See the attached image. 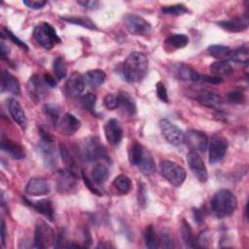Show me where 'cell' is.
Here are the masks:
<instances>
[{
	"mask_svg": "<svg viewBox=\"0 0 249 249\" xmlns=\"http://www.w3.org/2000/svg\"><path fill=\"white\" fill-rule=\"evenodd\" d=\"M1 241H2V245L5 246V241H6V227H5V223L4 221L1 222Z\"/></svg>",
	"mask_w": 249,
	"mask_h": 249,
	"instance_id": "6f0895ef",
	"label": "cell"
},
{
	"mask_svg": "<svg viewBox=\"0 0 249 249\" xmlns=\"http://www.w3.org/2000/svg\"><path fill=\"white\" fill-rule=\"evenodd\" d=\"M1 91H9L15 95H18L20 93V85L18 80L6 70L2 72Z\"/></svg>",
	"mask_w": 249,
	"mask_h": 249,
	"instance_id": "44dd1931",
	"label": "cell"
},
{
	"mask_svg": "<svg viewBox=\"0 0 249 249\" xmlns=\"http://www.w3.org/2000/svg\"><path fill=\"white\" fill-rule=\"evenodd\" d=\"M82 177H83V179H84V182H85L86 186L88 187V189H89L91 193H93V194L96 195V196H102V193L93 185V183L89 180V178L84 172L82 173Z\"/></svg>",
	"mask_w": 249,
	"mask_h": 249,
	"instance_id": "f907efd6",
	"label": "cell"
},
{
	"mask_svg": "<svg viewBox=\"0 0 249 249\" xmlns=\"http://www.w3.org/2000/svg\"><path fill=\"white\" fill-rule=\"evenodd\" d=\"M4 32L6 33L7 38L10 39L14 44H16L17 46H18V47H19L20 49H22V50H25V51L28 50V46H27L23 41H21L18 36H16L10 29H8L7 27H4Z\"/></svg>",
	"mask_w": 249,
	"mask_h": 249,
	"instance_id": "ee69618b",
	"label": "cell"
},
{
	"mask_svg": "<svg viewBox=\"0 0 249 249\" xmlns=\"http://www.w3.org/2000/svg\"><path fill=\"white\" fill-rule=\"evenodd\" d=\"M117 95L119 98V108H121L127 116H134L136 114V104L134 99L125 91H121Z\"/></svg>",
	"mask_w": 249,
	"mask_h": 249,
	"instance_id": "d4e9b609",
	"label": "cell"
},
{
	"mask_svg": "<svg viewBox=\"0 0 249 249\" xmlns=\"http://www.w3.org/2000/svg\"><path fill=\"white\" fill-rule=\"evenodd\" d=\"M124 24L127 31L133 35H146L151 31V24L137 15H126L124 18Z\"/></svg>",
	"mask_w": 249,
	"mask_h": 249,
	"instance_id": "9c48e42d",
	"label": "cell"
},
{
	"mask_svg": "<svg viewBox=\"0 0 249 249\" xmlns=\"http://www.w3.org/2000/svg\"><path fill=\"white\" fill-rule=\"evenodd\" d=\"M144 238H145V244L146 247L151 248V249H155L160 247V239L159 236L154 229V227L152 225L148 226L145 230V233H144Z\"/></svg>",
	"mask_w": 249,
	"mask_h": 249,
	"instance_id": "d590c367",
	"label": "cell"
},
{
	"mask_svg": "<svg viewBox=\"0 0 249 249\" xmlns=\"http://www.w3.org/2000/svg\"><path fill=\"white\" fill-rule=\"evenodd\" d=\"M22 3L26 7L30 8V9L39 10V9H42L47 4V1H42V0H23Z\"/></svg>",
	"mask_w": 249,
	"mask_h": 249,
	"instance_id": "681fc988",
	"label": "cell"
},
{
	"mask_svg": "<svg viewBox=\"0 0 249 249\" xmlns=\"http://www.w3.org/2000/svg\"><path fill=\"white\" fill-rule=\"evenodd\" d=\"M194 217H195V220L197 224H201L203 222V216H202V213L199 209L196 208L194 209Z\"/></svg>",
	"mask_w": 249,
	"mask_h": 249,
	"instance_id": "9f6ffc18",
	"label": "cell"
},
{
	"mask_svg": "<svg viewBox=\"0 0 249 249\" xmlns=\"http://www.w3.org/2000/svg\"><path fill=\"white\" fill-rule=\"evenodd\" d=\"M1 149H2V151L9 154L15 160H21L25 157V152H24L23 148L19 144L12 141L10 139L2 140Z\"/></svg>",
	"mask_w": 249,
	"mask_h": 249,
	"instance_id": "484cf974",
	"label": "cell"
},
{
	"mask_svg": "<svg viewBox=\"0 0 249 249\" xmlns=\"http://www.w3.org/2000/svg\"><path fill=\"white\" fill-rule=\"evenodd\" d=\"M217 24L223 29L229 32H241L248 27V18L247 17L235 18L229 20H222L217 22Z\"/></svg>",
	"mask_w": 249,
	"mask_h": 249,
	"instance_id": "603a6c76",
	"label": "cell"
},
{
	"mask_svg": "<svg viewBox=\"0 0 249 249\" xmlns=\"http://www.w3.org/2000/svg\"><path fill=\"white\" fill-rule=\"evenodd\" d=\"M95 101H96V95L92 92H88L84 95H82L79 99L80 105L88 111L92 112L94 110V106H95Z\"/></svg>",
	"mask_w": 249,
	"mask_h": 249,
	"instance_id": "60d3db41",
	"label": "cell"
},
{
	"mask_svg": "<svg viewBox=\"0 0 249 249\" xmlns=\"http://www.w3.org/2000/svg\"><path fill=\"white\" fill-rule=\"evenodd\" d=\"M33 36L38 44L44 49L51 50L55 44L60 43V38L56 34L54 27L49 22H41L35 26Z\"/></svg>",
	"mask_w": 249,
	"mask_h": 249,
	"instance_id": "3957f363",
	"label": "cell"
},
{
	"mask_svg": "<svg viewBox=\"0 0 249 249\" xmlns=\"http://www.w3.org/2000/svg\"><path fill=\"white\" fill-rule=\"evenodd\" d=\"M77 3L86 8H90V9L95 8L98 5L97 1H77Z\"/></svg>",
	"mask_w": 249,
	"mask_h": 249,
	"instance_id": "11a10c76",
	"label": "cell"
},
{
	"mask_svg": "<svg viewBox=\"0 0 249 249\" xmlns=\"http://www.w3.org/2000/svg\"><path fill=\"white\" fill-rule=\"evenodd\" d=\"M10 53V48L8 46V44H6L3 40H1L0 42V55L2 58L8 56Z\"/></svg>",
	"mask_w": 249,
	"mask_h": 249,
	"instance_id": "f5cc1de1",
	"label": "cell"
},
{
	"mask_svg": "<svg viewBox=\"0 0 249 249\" xmlns=\"http://www.w3.org/2000/svg\"><path fill=\"white\" fill-rule=\"evenodd\" d=\"M166 45L172 49H183L189 43V37L185 34H174L166 39Z\"/></svg>",
	"mask_w": 249,
	"mask_h": 249,
	"instance_id": "8d00e7d4",
	"label": "cell"
},
{
	"mask_svg": "<svg viewBox=\"0 0 249 249\" xmlns=\"http://www.w3.org/2000/svg\"><path fill=\"white\" fill-rule=\"evenodd\" d=\"M228 56L231 61L247 64L249 59V49L247 46H240L237 49L231 50Z\"/></svg>",
	"mask_w": 249,
	"mask_h": 249,
	"instance_id": "f546056e",
	"label": "cell"
},
{
	"mask_svg": "<svg viewBox=\"0 0 249 249\" xmlns=\"http://www.w3.org/2000/svg\"><path fill=\"white\" fill-rule=\"evenodd\" d=\"M56 236L53 229L44 221H39L35 227L34 233V247L46 248L55 243Z\"/></svg>",
	"mask_w": 249,
	"mask_h": 249,
	"instance_id": "8992f818",
	"label": "cell"
},
{
	"mask_svg": "<svg viewBox=\"0 0 249 249\" xmlns=\"http://www.w3.org/2000/svg\"><path fill=\"white\" fill-rule=\"evenodd\" d=\"M106 140L111 145H118L123 138V128L117 119H110L104 126Z\"/></svg>",
	"mask_w": 249,
	"mask_h": 249,
	"instance_id": "9a60e30c",
	"label": "cell"
},
{
	"mask_svg": "<svg viewBox=\"0 0 249 249\" xmlns=\"http://www.w3.org/2000/svg\"><path fill=\"white\" fill-rule=\"evenodd\" d=\"M137 167L139 168L141 173L146 176H149L155 172V170H156L155 160L149 152H147V151L144 152V156H143L140 163L137 165Z\"/></svg>",
	"mask_w": 249,
	"mask_h": 249,
	"instance_id": "f1b7e54d",
	"label": "cell"
},
{
	"mask_svg": "<svg viewBox=\"0 0 249 249\" xmlns=\"http://www.w3.org/2000/svg\"><path fill=\"white\" fill-rule=\"evenodd\" d=\"M160 128L161 134L166 139V141L172 145L179 146L184 142L185 134L181 128L176 124L171 123L167 119H162L160 121Z\"/></svg>",
	"mask_w": 249,
	"mask_h": 249,
	"instance_id": "ba28073f",
	"label": "cell"
},
{
	"mask_svg": "<svg viewBox=\"0 0 249 249\" xmlns=\"http://www.w3.org/2000/svg\"><path fill=\"white\" fill-rule=\"evenodd\" d=\"M53 70L54 73V77L57 81H61L67 75V66L65 59L62 56H57L54 58L53 63Z\"/></svg>",
	"mask_w": 249,
	"mask_h": 249,
	"instance_id": "836d02e7",
	"label": "cell"
},
{
	"mask_svg": "<svg viewBox=\"0 0 249 249\" xmlns=\"http://www.w3.org/2000/svg\"><path fill=\"white\" fill-rule=\"evenodd\" d=\"M61 19H63V20H65L67 22L76 24V25H80V26L86 27L88 29H96V26H95L94 22L91 19L88 18L66 16V17H61Z\"/></svg>",
	"mask_w": 249,
	"mask_h": 249,
	"instance_id": "74e56055",
	"label": "cell"
},
{
	"mask_svg": "<svg viewBox=\"0 0 249 249\" xmlns=\"http://www.w3.org/2000/svg\"><path fill=\"white\" fill-rule=\"evenodd\" d=\"M206 51L211 56L215 58H222L228 56V54L231 52V49L228 46L224 45H211L207 48Z\"/></svg>",
	"mask_w": 249,
	"mask_h": 249,
	"instance_id": "f35d334b",
	"label": "cell"
},
{
	"mask_svg": "<svg viewBox=\"0 0 249 249\" xmlns=\"http://www.w3.org/2000/svg\"><path fill=\"white\" fill-rule=\"evenodd\" d=\"M103 103L105 105V107L109 110H114L119 108V98L118 95H114V94H106L104 99H103Z\"/></svg>",
	"mask_w": 249,
	"mask_h": 249,
	"instance_id": "7bdbcfd3",
	"label": "cell"
},
{
	"mask_svg": "<svg viewBox=\"0 0 249 249\" xmlns=\"http://www.w3.org/2000/svg\"><path fill=\"white\" fill-rule=\"evenodd\" d=\"M229 101L234 104H241L245 101V96L241 91L233 90L229 93Z\"/></svg>",
	"mask_w": 249,
	"mask_h": 249,
	"instance_id": "c3c4849f",
	"label": "cell"
},
{
	"mask_svg": "<svg viewBox=\"0 0 249 249\" xmlns=\"http://www.w3.org/2000/svg\"><path fill=\"white\" fill-rule=\"evenodd\" d=\"M43 78H44V81H45V83L47 84V86L49 88H55L56 82H55L53 77H52L50 74H45Z\"/></svg>",
	"mask_w": 249,
	"mask_h": 249,
	"instance_id": "db71d44e",
	"label": "cell"
},
{
	"mask_svg": "<svg viewBox=\"0 0 249 249\" xmlns=\"http://www.w3.org/2000/svg\"><path fill=\"white\" fill-rule=\"evenodd\" d=\"M49 87L44 81V78H41L38 75H32L27 82V89L30 95L35 99H40L44 96Z\"/></svg>",
	"mask_w": 249,
	"mask_h": 249,
	"instance_id": "ac0fdd59",
	"label": "cell"
},
{
	"mask_svg": "<svg viewBox=\"0 0 249 249\" xmlns=\"http://www.w3.org/2000/svg\"><path fill=\"white\" fill-rule=\"evenodd\" d=\"M113 185H114V187L116 188V190H117L119 193L123 194V195L127 194V193L130 191V189H131V181H130V179H129L126 175H124V174H120V175H118V176L114 179Z\"/></svg>",
	"mask_w": 249,
	"mask_h": 249,
	"instance_id": "e575fe53",
	"label": "cell"
},
{
	"mask_svg": "<svg viewBox=\"0 0 249 249\" xmlns=\"http://www.w3.org/2000/svg\"><path fill=\"white\" fill-rule=\"evenodd\" d=\"M196 99L200 104L208 108H219L224 101L219 94L208 90L199 91L196 95Z\"/></svg>",
	"mask_w": 249,
	"mask_h": 249,
	"instance_id": "cb8c5ba5",
	"label": "cell"
},
{
	"mask_svg": "<svg viewBox=\"0 0 249 249\" xmlns=\"http://www.w3.org/2000/svg\"><path fill=\"white\" fill-rule=\"evenodd\" d=\"M207 148L209 153V162L214 164L224 159L229 148V143L224 136L216 134L210 138Z\"/></svg>",
	"mask_w": 249,
	"mask_h": 249,
	"instance_id": "52a82bcc",
	"label": "cell"
},
{
	"mask_svg": "<svg viewBox=\"0 0 249 249\" xmlns=\"http://www.w3.org/2000/svg\"><path fill=\"white\" fill-rule=\"evenodd\" d=\"M144 152L145 150L139 143H133L128 151V160L130 164L137 166L144 156Z\"/></svg>",
	"mask_w": 249,
	"mask_h": 249,
	"instance_id": "d6a6232c",
	"label": "cell"
},
{
	"mask_svg": "<svg viewBox=\"0 0 249 249\" xmlns=\"http://www.w3.org/2000/svg\"><path fill=\"white\" fill-rule=\"evenodd\" d=\"M237 206L236 196L227 189L215 193L211 199V209L216 217L222 219L231 215Z\"/></svg>",
	"mask_w": 249,
	"mask_h": 249,
	"instance_id": "7a4b0ae2",
	"label": "cell"
},
{
	"mask_svg": "<svg viewBox=\"0 0 249 249\" xmlns=\"http://www.w3.org/2000/svg\"><path fill=\"white\" fill-rule=\"evenodd\" d=\"M148 71V58L140 52L131 53L124 60L123 74L126 82L137 83L143 80Z\"/></svg>",
	"mask_w": 249,
	"mask_h": 249,
	"instance_id": "6da1fadb",
	"label": "cell"
},
{
	"mask_svg": "<svg viewBox=\"0 0 249 249\" xmlns=\"http://www.w3.org/2000/svg\"><path fill=\"white\" fill-rule=\"evenodd\" d=\"M156 91H157V95L158 97L162 101L167 103L168 102V95H167V90L166 88L164 86L163 83L161 82H158L156 85Z\"/></svg>",
	"mask_w": 249,
	"mask_h": 249,
	"instance_id": "bcb514c9",
	"label": "cell"
},
{
	"mask_svg": "<svg viewBox=\"0 0 249 249\" xmlns=\"http://www.w3.org/2000/svg\"><path fill=\"white\" fill-rule=\"evenodd\" d=\"M161 12L168 16H179V15L187 13L188 9L182 4H176V5L162 7Z\"/></svg>",
	"mask_w": 249,
	"mask_h": 249,
	"instance_id": "b9f144b4",
	"label": "cell"
},
{
	"mask_svg": "<svg viewBox=\"0 0 249 249\" xmlns=\"http://www.w3.org/2000/svg\"><path fill=\"white\" fill-rule=\"evenodd\" d=\"M202 80L206 83H209V84H213V85H216V84H220L222 82V79L220 77H217V76H208V75H202L200 76L199 80Z\"/></svg>",
	"mask_w": 249,
	"mask_h": 249,
	"instance_id": "816d5d0a",
	"label": "cell"
},
{
	"mask_svg": "<svg viewBox=\"0 0 249 249\" xmlns=\"http://www.w3.org/2000/svg\"><path fill=\"white\" fill-rule=\"evenodd\" d=\"M50 192L51 185L49 181L44 178H31L25 187V193L33 196L49 195Z\"/></svg>",
	"mask_w": 249,
	"mask_h": 249,
	"instance_id": "2e32d148",
	"label": "cell"
},
{
	"mask_svg": "<svg viewBox=\"0 0 249 249\" xmlns=\"http://www.w3.org/2000/svg\"><path fill=\"white\" fill-rule=\"evenodd\" d=\"M91 177L92 181L97 184H103L109 177V169L108 167L101 162H97L93 165L91 169Z\"/></svg>",
	"mask_w": 249,
	"mask_h": 249,
	"instance_id": "83f0119b",
	"label": "cell"
},
{
	"mask_svg": "<svg viewBox=\"0 0 249 249\" xmlns=\"http://www.w3.org/2000/svg\"><path fill=\"white\" fill-rule=\"evenodd\" d=\"M161 176L174 187L181 186L186 179V170L179 164L171 160H162L160 163Z\"/></svg>",
	"mask_w": 249,
	"mask_h": 249,
	"instance_id": "277c9868",
	"label": "cell"
},
{
	"mask_svg": "<svg viewBox=\"0 0 249 249\" xmlns=\"http://www.w3.org/2000/svg\"><path fill=\"white\" fill-rule=\"evenodd\" d=\"M8 109L11 114V117L13 120L22 128L25 129L27 125V119L25 116V113L23 111V108L21 107L20 103L16 100L15 98H10L8 100Z\"/></svg>",
	"mask_w": 249,
	"mask_h": 249,
	"instance_id": "d6986e66",
	"label": "cell"
},
{
	"mask_svg": "<svg viewBox=\"0 0 249 249\" xmlns=\"http://www.w3.org/2000/svg\"><path fill=\"white\" fill-rule=\"evenodd\" d=\"M83 77L86 85L90 88H98L105 82L106 74L101 69H93L88 71Z\"/></svg>",
	"mask_w": 249,
	"mask_h": 249,
	"instance_id": "4316f807",
	"label": "cell"
},
{
	"mask_svg": "<svg viewBox=\"0 0 249 249\" xmlns=\"http://www.w3.org/2000/svg\"><path fill=\"white\" fill-rule=\"evenodd\" d=\"M43 112L50 119V121L53 124V125L55 126L58 120L60 119V114H59L58 107L56 105H53V104H45L44 107H43Z\"/></svg>",
	"mask_w": 249,
	"mask_h": 249,
	"instance_id": "ab89813d",
	"label": "cell"
},
{
	"mask_svg": "<svg viewBox=\"0 0 249 249\" xmlns=\"http://www.w3.org/2000/svg\"><path fill=\"white\" fill-rule=\"evenodd\" d=\"M38 149H39L41 158L47 166L53 167V165H55L56 156H55V150L53 145V142L45 141L41 139Z\"/></svg>",
	"mask_w": 249,
	"mask_h": 249,
	"instance_id": "ffe728a7",
	"label": "cell"
},
{
	"mask_svg": "<svg viewBox=\"0 0 249 249\" xmlns=\"http://www.w3.org/2000/svg\"><path fill=\"white\" fill-rule=\"evenodd\" d=\"M84 77L78 73L73 72L65 83V93L70 97H78L85 89Z\"/></svg>",
	"mask_w": 249,
	"mask_h": 249,
	"instance_id": "5bb4252c",
	"label": "cell"
},
{
	"mask_svg": "<svg viewBox=\"0 0 249 249\" xmlns=\"http://www.w3.org/2000/svg\"><path fill=\"white\" fill-rule=\"evenodd\" d=\"M184 142H186L191 151L203 153L206 151L208 146V137L202 131L192 129L185 134Z\"/></svg>",
	"mask_w": 249,
	"mask_h": 249,
	"instance_id": "30bf717a",
	"label": "cell"
},
{
	"mask_svg": "<svg viewBox=\"0 0 249 249\" xmlns=\"http://www.w3.org/2000/svg\"><path fill=\"white\" fill-rule=\"evenodd\" d=\"M80 126H81L80 120L70 113H65L62 117H60L57 124H55V127L57 128V130L61 134L66 136L74 134L77 130H79Z\"/></svg>",
	"mask_w": 249,
	"mask_h": 249,
	"instance_id": "4fadbf2b",
	"label": "cell"
},
{
	"mask_svg": "<svg viewBox=\"0 0 249 249\" xmlns=\"http://www.w3.org/2000/svg\"><path fill=\"white\" fill-rule=\"evenodd\" d=\"M25 203L34 208L37 212L44 215L49 220H53V207L50 199H40V200H29L24 198Z\"/></svg>",
	"mask_w": 249,
	"mask_h": 249,
	"instance_id": "7402d4cb",
	"label": "cell"
},
{
	"mask_svg": "<svg viewBox=\"0 0 249 249\" xmlns=\"http://www.w3.org/2000/svg\"><path fill=\"white\" fill-rule=\"evenodd\" d=\"M187 161L190 169L195 174V176L200 182H206L208 179V173L200 156L195 151H190L187 155Z\"/></svg>",
	"mask_w": 249,
	"mask_h": 249,
	"instance_id": "7c38bea8",
	"label": "cell"
},
{
	"mask_svg": "<svg viewBox=\"0 0 249 249\" xmlns=\"http://www.w3.org/2000/svg\"><path fill=\"white\" fill-rule=\"evenodd\" d=\"M81 154L82 157L89 161H93L100 159L106 160H109V157L103 145L100 144L99 141L95 138L85 139L81 147Z\"/></svg>",
	"mask_w": 249,
	"mask_h": 249,
	"instance_id": "5b68a950",
	"label": "cell"
},
{
	"mask_svg": "<svg viewBox=\"0 0 249 249\" xmlns=\"http://www.w3.org/2000/svg\"><path fill=\"white\" fill-rule=\"evenodd\" d=\"M78 183V175L65 169L60 170L57 173L56 178V189L61 194L72 193Z\"/></svg>",
	"mask_w": 249,
	"mask_h": 249,
	"instance_id": "8fae6325",
	"label": "cell"
},
{
	"mask_svg": "<svg viewBox=\"0 0 249 249\" xmlns=\"http://www.w3.org/2000/svg\"><path fill=\"white\" fill-rule=\"evenodd\" d=\"M210 71L217 77L227 76L232 72V67L228 60H218L210 65Z\"/></svg>",
	"mask_w": 249,
	"mask_h": 249,
	"instance_id": "4dcf8cb0",
	"label": "cell"
},
{
	"mask_svg": "<svg viewBox=\"0 0 249 249\" xmlns=\"http://www.w3.org/2000/svg\"><path fill=\"white\" fill-rule=\"evenodd\" d=\"M171 73L176 79L182 81H198L200 78V75L193 67L184 63L173 65Z\"/></svg>",
	"mask_w": 249,
	"mask_h": 249,
	"instance_id": "e0dca14e",
	"label": "cell"
},
{
	"mask_svg": "<svg viewBox=\"0 0 249 249\" xmlns=\"http://www.w3.org/2000/svg\"><path fill=\"white\" fill-rule=\"evenodd\" d=\"M181 233H182V238L184 243L186 244V246L191 247V248H195L196 247V238L194 236L192 228L190 226V224L186 221V220H182V226H181Z\"/></svg>",
	"mask_w": 249,
	"mask_h": 249,
	"instance_id": "1f68e13d",
	"label": "cell"
},
{
	"mask_svg": "<svg viewBox=\"0 0 249 249\" xmlns=\"http://www.w3.org/2000/svg\"><path fill=\"white\" fill-rule=\"evenodd\" d=\"M138 196H137V199H138V204L141 207H145L146 203H147V191L145 188L144 183L139 182L138 183Z\"/></svg>",
	"mask_w": 249,
	"mask_h": 249,
	"instance_id": "f6af8a7d",
	"label": "cell"
},
{
	"mask_svg": "<svg viewBox=\"0 0 249 249\" xmlns=\"http://www.w3.org/2000/svg\"><path fill=\"white\" fill-rule=\"evenodd\" d=\"M160 247H163V248H173V240L170 236L169 232H165L163 231L160 236Z\"/></svg>",
	"mask_w": 249,
	"mask_h": 249,
	"instance_id": "7dc6e473",
	"label": "cell"
}]
</instances>
